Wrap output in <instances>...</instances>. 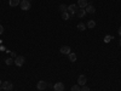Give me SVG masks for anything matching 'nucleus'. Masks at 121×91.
<instances>
[{"label":"nucleus","instance_id":"obj_1","mask_svg":"<svg viewBox=\"0 0 121 91\" xmlns=\"http://www.w3.org/2000/svg\"><path fill=\"white\" fill-rule=\"evenodd\" d=\"M24 62H26V57L24 56H17L15 58V64L17 67H22L24 64Z\"/></svg>","mask_w":121,"mask_h":91},{"label":"nucleus","instance_id":"obj_2","mask_svg":"<svg viewBox=\"0 0 121 91\" xmlns=\"http://www.w3.org/2000/svg\"><path fill=\"white\" fill-rule=\"evenodd\" d=\"M78 10H79V7H78L76 4H72V5L68 6V12L70 14V18H72V16H73L74 14L78 12Z\"/></svg>","mask_w":121,"mask_h":91},{"label":"nucleus","instance_id":"obj_3","mask_svg":"<svg viewBox=\"0 0 121 91\" xmlns=\"http://www.w3.org/2000/svg\"><path fill=\"white\" fill-rule=\"evenodd\" d=\"M19 6H21V9L23 10V11H28V10L30 9V3L28 1V0H22V1L19 3Z\"/></svg>","mask_w":121,"mask_h":91},{"label":"nucleus","instance_id":"obj_4","mask_svg":"<svg viewBox=\"0 0 121 91\" xmlns=\"http://www.w3.org/2000/svg\"><path fill=\"white\" fill-rule=\"evenodd\" d=\"M47 86H48V84H47L46 82H44V80H40V82L36 84V87H38L39 91H44Z\"/></svg>","mask_w":121,"mask_h":91},{"label":"nucleus","instance_id":"obj_5","mask_svg":"<svg viewBox=\"0 0 121 91\" xmlns=\"http://www.w3.org/2000/svg\"><path fill=\"white\" fill-rule=\"evenodd\" d=\"M1 87L5 90V91H11L13 89V84L12 83H10V82H4L1 84Z\"/></svg>","mask_w":121,"mask_h":91},{"label":"nucleus","instance_id":"obj_6","mask_svg":"<svg viewBox=\"0 0 121 91\" xmlns=\"http://www.w3.org/2000/svg\"><path fill=\"white\" fill-rule=\"evenodd\" d=\"M86 82H87V79H86V77L84 74L79 75V78H78V85L84 86V85H86Z\"/></svg>","mask_w":121,"mask_h":91},{"label":"nucleus","instance_id":"obj_7","mask_svg":"<svg viewBox=\"0 0 121 91\" xmlns=\"http://www.w3.org/2000/svg\"><path fill=\"white\" fill-rule=\"evenodd\" d=\"M53 90L55 91H64V84L63 83H56L53 85Z\"/></svg>","mask_w":121,"mask_h":91},{"label":"nucleus","instance_id":"obj_8","mask_svg":"<svg viewBox=\"0 0 121 91\" xmlns=\"http://www.w3.org/2000/svg\"><path fill=\"white\" fill-rule=\"evenodd\" d=\"M78 7L79 9H85L87 5H88V3H87V0H78Z\"/></svg>","mask_w":121,"mask_h":91},{"label":"nucleus","instance_id":"obj_9","mask_svg":"<svg viewBox=\"0 0 121 91\" xmlns=\"http://www.w3.org/2000/svg\"><path fill=\"white\" fill-rule=\"evenodd\" d=\"M60 54L69 55V54H70V46H67V45L62 46V47H60Z\"/></svg>","mask_w":121,"mask_h":91},{"label":"nucleus","instance_id":"obj_10","mask_svg":"<svg viewBox=\"0 0 121 91\" xmlns=\"http://www.w3.org/2000/svg\"><path fill=\"white\" fill-rule=\"evenodd\" d=\"M85 11H86V14H95L96 12V9L92 5H87L85 7Z\"/></svg>","mask_w":121,"mask_h":91},{"label":"nucleus","instance_id":"obj_11","mask_svg":"<svg viewBox=\"0 0 121 91\" xmlns=\"http://www.w3.org/2000/svg\"><path fill=\"white\" fill-rule=\"evenodd\" d=\"M86 15V11H85V9H79L78 10V12H76V16L80 17V18H82L84 16Z\"/></svg>","mask_w":121,"mask_h":91},{"label":"nucleus","instance_id":"obj_12","mask_svg":"<svg viewBox=\"0 0 121 91\" xmlns=\"http://www.w3.org/2000/svg\"><path fill=\"white\" fill-rule=\"evenodd\" d=\"M19 0H10L9 1V4H10V6H12V7H16V6H18L19 5Z\"/></svg>","mask_w":121,"mask_h":91},{"label":"nucleus","instance_id":"obj_13","mask_svg":"<svg viewBox=\"0 0 121 91\" xmlns=\"http://www.w3.org/2000/svg\"><path fill=\"white\" fill-rule=\"evenodd\" d=\"M68 56H69V61H70V62H75V61H76V55L74 52H70Z\"/></svg>","mask_w":121,"mask_h":91},{"label":"nucleus","instance_id":"obj_14","mask_svg":"<svg viewBox=\"0 0 121 91\" xmlns=\"http://www.w3.org/2000/svg\"><path fill=\"white\" fill-rule=\"evenodd\" d=\"M59 11L62 12V14L65 12V11H68V6L64 5V4H60V5H59Z\"/></svg>","mask_w":121,"mask_h":91},{"label":"nucleus","instance_id":"obj_15","mask_svg":"<svg viewBox=\"0 0 121 91\" xmlns=\"http://www.w3.org/2000/svg\"><path fill=\"white\" fill-rule=\"evenodd\" d=\"M62 18L64 19V21H67V19H69V18H70V14H69L68 11L63 12V14H62Z\"/></svg>","mask_w":121,"mask_h":91},{"label":"nucleus","instance_id":"obj_16","mask_svg":"<svg viewBox=\"0 0 121 91\" xmlns=\"http://www.w3.org/2000/svg\"><path fill=\"white\" fill-rule=\"evenodd\" d=\"M87 27L88 28H95L96 27V22L95 21H88L87 22Z\"/></svg>","mask_w":121,"mask_h":91},{"label":"nucleus","instance_id":"obj_17","mask_svg":"<svg viewBox=\"0 0 121 91\" xmlns=\"http://www.w3.org/2000/svg\"><path fill=\"white\" fill-rule=\"evenodd\" d=\"M70 91H81V89H80V85H73Z\"/></svg>","mask_w":121,"mask_h":91},{"label":"nucleus","instance_id":"obj_18","mask_svg":"<svg viewBox=\"0 0 121 91\" xmlns=\"http://www.w3.org/2000/svg\"><path fill=\"white\" fill-rule=\"evenodd\" d=\"M112 40H113V36H112V35H105L104 43H109V41H112Z\"/></svg>","mask_w":121,"mask_h":91},{"label":"nucleus","instance_id":"obj_19","mask_svg":"<svg viewBox=\"0 0 121 91\" xmlns=\"http://www.w3.org/2000/svg\"><path fill=\"white\" fill-rule=\"evenodd\" d=\"M78 29H79V30H85V29H86V26H85L84 23H79V24H78Z\"/></svg>","mask_w":121,"mask_h":91},{"label":"nucleus","instance_id":"obj_20","mask_svg":"<svg viewBox=\"0 0 121 91\" xmlns=\"http://www.w3.org/2000/svg\"><path fill=\"white\" fill-rule=\"evenodd\" d=\"M5 63H6V64H7V66H11V64H12V63H15V61H13V59H12V58H7V59H6V61H5Z\"/></svg>","mask_w":121,"mask_h":91},{"label":"nucleus","instance_id":"obj_21","mask_svg":"<svg viewBox=\"0 0 121 91\" xmlns=\"http://www.w3.org/2000/svg\"><path fill=\"white\" fill-rule=\"evenodd\" d=\"M81 91H90V87L86 86V85H84V86H81Z\"/></svg>","mask_w":121,"mask_h":91},{"label":"nucleus","instance_id":"obj_22","mask_svg":"<svg viewBox=\"0 0 121 91\" xmlns=\"http://www.w3.org/2000/svg\"><path fill=\"white\" fill-rule=\"evenodd\" d=\"M3 33H4V27H3L1 24H0V35H1Z\"/></svg>","mask_w":121,"mask_h":91},{"label":"nucleus","instance_id":"obj_23","mask_svg":"<svg viewBox=\"0 0 121 91\" xmlns=\"http://www.w3.org/2000/svg\"><path fill=\"white\" fill-rule=\"evenodd\" d=\"M119 35H120V36H121V27H120V28H119Z\"/></svg>","mask_w":121,"mask_h":91},{"label":"nucleus","instance_id":"obj_24","mask_svg":"<svg viewBox=\"0 0 121 91\" xmlns=\"http://www.w3.org/2000/svg\"><path fill=\"white\" fill-rule=\"evenodd\" d=\"M1 84H3V82H1V79H0V86H1Z\"/></svg>","mask_w":121,"mask_h":91},{"label":"nucleus","instance_id":"obj_25","mask_svg":"<svg viewBox=\"0 0 121 91\" xmlns=\"http://www.w3.org/2000/svg\"><path fill=\"white\" fill-rule=\"evenodd\" d=\"M119 44H120V46H121V39H120V41H119Z\"/></svg>","mask_w":121,"mask_h":91},{"label":"nucleus","instance_id":"obj_26","mask_svg":"<svg viewBox=\"0 0 121 91\" xmlns=\"http://www.w3.org/2000/svg\"><path fill=\"white\" fill-rule=\"evenodd\" d=\"M28 1H29V3H30V1H32V0H28Z\"/></svg>","mask_w":121,"mask_h":91}]
</instances>
